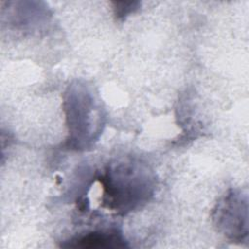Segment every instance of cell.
<instances>
[{
  "label": "cell",
  "instance_id": "1",
  "mask_svg": "<svg viewBox=\"0 0 249 249\" xmlns=\"http://www.w3.org/2000/svg\"><path fill=\"white\" fill-rule=\"evenodd\" d=\"M102 186V205L118 215H126L145 205L154 196V171L134 158L116 160L98 176Z\"/></svg>",
  "mask_w": 249,
  "mask_h": 249
},
{
  "label": "cell",
  "instance_id": "2",
  "mask_svg": "<svg viewBox=\"0 0 249 249\" xmlns=\"http://www.w3.org/2000/svg\"><path fill=\"white\" fill-rule=\"evenodd\" d=\"M64 111L68 127L66 144L75 150H86L102 131L103 117L89 89L81 82L68 87L64 96Z\"/></svg>",
  "mask_w": 249,
  "mask_h": 249
},
{
  "label": "cell",
  "instance_id": "3",
  "mask_svg": "<svg viewBox=\"0 0 249 249\" xmlns=\"http://www.w3.org/2000/svg\"><path fill=\"white\" fill-rule=\"evenodd\" d=\"M212 221L217 231L234 243H248V200L239 190L231 189L215 204Z\"/></svg>",
  "mask_w": 249,
  "mask_h": 249
},
{
  "label": "cell",
  "instance_id": "4",
  "mask_svg": "<svg viewBox=\"0 0 249 249\" xmlns=\"http://www.w3.org/2000/svg\"><path fill=\"white\" fill-rule=\"evenodd\" d=\"M65 248H124L128 247L119 229H103L78 234L61 243Z\"/></svg>",
  "mask_w": 249,
  "mask_h": 249
},
{
  "label": "cell",
  "instance_id": "5",
  "mask_svg": "<svg viewBox=\"0 0 249 249\" xmlns=\"http://www.w3.org/2000/svg\"><path fill=\"white\" fill-rule=\"evenodd\" d=\"M122 8H115V15L117 16V18H124V17H126L128 14L132 13L135 9H137L135 7V5H137L136 2H130V3H122Z\"/></svg>",
  "mask_w": 249,
  "mask_h": 249
}]
</instances>
